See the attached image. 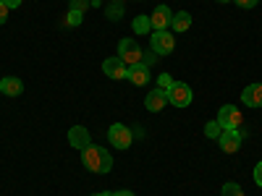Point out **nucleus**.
Segmentation results:
<instances>
[{"label": "nucleus", "mask_w": 262, "mask_h": 196, "mask_svg": "<svg viewBox=\"0 0 262 196\" xmlns=\"http://www.w3.org/2000/svg\"><path fill=\"white\" fill-rule=\"evenodd\" d=\"M121 3H126V0H121Z\"/></svg>", "instance_id": "nucleus-31"}, {"label": "nucleus", "mask_w": 262, "mask_h": 196, "mask_svg": "<svg viewBox=\"0 0 262 196\" xmlns=\"http://www.w3.org/2000/svg\"><path fill=\"white\" fill-rule=\"evenodd\" d=\"M242 113L236 110V105H223L221 110H217V123L223 126V131H228V128H238L242 126Z\"/></svg>", "instance_id": "nucleus-7"}, {"label": "nucleus", "mask_w": 262, "mask_h": 196, "mask_svg": "<svg viewBox=\"0 0 262 196\" xmlns=\"http://www.w3.org/2000/svg\"><path fill=\"white\" fill-rule=\"evenodd\" d=\"M102 74L107 76V79H116V81H121V79H126V74H128V65L116 55V58H105L102 60Z\"/></svg>", "instance_id": "nucleus-8"}, {"label": "nucleus", "mask_w": 262, "mask_h": 196, "mask_svg": "<svg viewBox=\"0 0 262 196\" xmlns=\"http://www.w3.org/2000/svg\"><path fill=\"white\" fill-rule=\"evenodd\" d=\"M165 105H168V92L160 89V86H155V89L144 97V107H147L149 113H160Z\"/></svg>", "instance_id": "nucleus-10"}, {"label": "nucleus", "mask_w": 262, "mask_h": 196, "mask_svg": "<svg viewBox=\"0 0 262 196\" xmlns=\"http://www.w3.org/2000/svg\"><path fill=\"white\" fill-rule=\"evenodd\" d=\"M215 3H231V0H215Z\"/></svg>", "instance_id": "nucleus-29"}, {"label": "nucleus", "mask_w": 262, "mask_h": 196, "mask_svg": "<svg viewBox=\"0 0 262 196\" xmlns=\"http://www.w3.org/2000/svg\"><path fill=\"white\" fill-rule=\"evenodd\" d=\"M158 63V55L152 53V50H147V53H142V65H147V68H152V65Z\"/></svg>", "instance_id": "nucleus-22"}, {"label": "nucleus", "mask_w": 262, "mask_h": 196, "mask_svg": "<svg viewBox=\"0 0 262 196\" xmlns=\"http://www.w3.org/2000/svg\"><path fill=\"white\" fill-rule=\"evenodd\" d=\"M126 79L131 81V84H134V86H144L147 81H149V68H147V65H131V68H128V74H126Z\"/></svg>", "instance_id": "nucleus-14"}, {"label": "nucleus", "mask_w": 262, "mask_h": 196, "mask_svg": "<svg viewBox=\"0 0 262 196\" xmlns=\"http://www.w3.org/2000/svg\"><path fill=\"white\" fill-rule=\"evenodd\" d=\"M158 86H160V89H168V86H173V76H170V74H160V76H158Z\"/></svg>", "instance_id": "nucleus-23"}, {"label": "nucleus", "mask_w": 262, "mask_h": 196, "mask_svg": "<svg viewBox=\"0 0 262 196\" xmlns=\"http://www.w3.org/2000/svg\"><path fill=\"white\" fill-rule=\"evenodd\" d=\"M81 162H84L86 170H90V173H97V176H105V173L113 170V157H111V152L102 149V146H97V144H90V146L81 149Z\"/></svg>", "instance_id": "nucleus-1"}, {"label": "nucleus", "mask_w": 262, "mask_h": 196, "mask_svg": "<svg viewBox=\"0 0 262 196\" xmlns=\"http://www.w3.org/2000/svg\"><path fill=\"white\" fill-rule=\"evenodd\" d=\"M69 11H90V0H71L69 3Z\"/></svg>", "instance_id": "nucleus-21"}, {"label": "nucleus", "mask_w": 262, "mask_h": 196, "mask_svg": "<svg viewBox=\"0 0 262 196\" xmlns=\"http://www.w3.org/2000/svg\"><path fill=\"white\" fill-rule=\"evenodd\" d=\"M105 16L111 21H121L123 18V3L121 0H111V3L105 6Z\"/></svg>", "instance_id": "nucleus-17"}, {"label": "nucleus", "mask_w": 262, "mask_h": 196, "mask_svg": "<svg viewBox=\"0 0 262 196\" xmlns=\"http://www.w3.org/2000/svg\"><path fill=\"white\" fill-rule=\"evenodd\" d=\"M92 196H111V193H92Z\"/></svg>", "instance_id": "nucleus-30"}, {"label": "nucleus", "mask_w": 262, "mask_h": 196, "mask_svg": "<svg viewBox=\"0 0 262 196\" xmlns=\"http://www.w3.org/2000/svg\"><path fill=\"white\" fill-rule=\"evenodd\" d=\"M3 3H6V6L13 11V8H18V6H21V0H3Z\"/></svg>", "instance_id": "nucleus-27"}, {"label": "nucleus", "mask_w": 262, "mask_h": 196, "mask_svg": "<svg viewBox=\"0 0 262 196\" xmlns=\"http://www.w3.org/2000/svg\"><path fill=\"white\" fill-rule=\"evenodd\" d=\"M69 144H71L74 149H84V146H90V144H92L90 128H84V126H71V128H69Z\"/></svg>", "instance_id": "nucleus-11"}, {"label": "nucleus", "mask_w": 262, "mask_h": 196, "mask_svg": "<svg viewBox=\"0 0 262 196\" xmlns=\"http://www.w3.org/2000/svg\"><path fill=\"white\" fill-rule=\"evenodd\" d=\"M223 134V126L217 123V118L215 120H207V126H205V136L207 139H212V141H217V136Z\"/></svg>", "instance_id": "nucleus-18"}, {"label": "nucleus", "mask_w": 262, "mask_h": 196, "mask_svg": "<svg viewBox=\"0 0 262 196\" xmlns=\"http://www.w3.org/2000/svg\"><path fill=\"white\" fill-rule=\"evenodd\" d=\"M111 196H137V193H134V191H126V188H123V191H113Z\"/></svg>", "instance_id": "nucleus-28"}, {"label": "nucleus", "mask_w": 262, "mask_h": 196, "mask_svg": "<svg viewBox=\"0 0 262 196\" xmlns=\"http://www.w3.org/2000/svg\"><path fill=\"white\" fill-rule=\"evenodd\" d=\"M8 11H11V8H8V6L3 3V0H0V27L6 24V18H8Z\"/></svg>", "instance_id": "nucleus-26"}, {"label": "nucleus", "mask_w": 262, "mask_h": 196, "mask_svg": "<svg viewBox=\"0 0 262 196\" xmlns=\"http://www.w3.org/2000/svg\"><path fill=\"white\" fill-rule=\"evenodd\" d=\"M231 3H236L238 8H254L259 0H231Z\"/></svg>", "instance_id": "nucleus-25"}, {"label": "nucleus", "mask_w": 262, "mask_h": 196, "mask_svg": "<svg viewBox=\"0 0 262 196\" xmlns=\"http://www.w3.org/2000/svg\"><path fill=\"white\" fill-rule=\"evenodd\" d=\"M107 139H111V144L116 149H128L131 141H134V136H131V128L123 126V123H113L111 128H107Z\"/></svg>", "instance_id": "nucleus-5"}, {"label": "nucleus", "mask_w": 262, "mask_h": 196, "mask_svg": "<svg viewBox=\"0 0 262 196\" xmlns=\"http://www.w3.org/2000/svg\"><path fill=\"white\" fill-rule=\"evenodd\" d=\"M131 29H134V34H139V37L149 34V32H152V21H149V13H139L134 21H131Z\"/></svg>", "instance_id": "nucleus-16"}, {"label": "nucleus", "mask_w": 262, "mask_h": 196, "mask_svg": "<svg viewBox=\"0 0 262 196\" xmlns=\"http://www.w3.org/2000/svg\"><path fill=\"white\" fill-rule=\"evenodd\" d=\"M21 92H24V84H21L18 76H6V79H0V94H6V97H18Z\"/></svg>", "instance_id": "nucleus-12"}, {"label": "nucleus", "mask_w": 262, "mask_h": 196, "mask_svg": "<svg viewBox=\"0 0 262 196\" xmlns=\"http://www.w3.org/2000/svg\"><path fill=\"white\" fill-rule=\"evenodd\" d=\"M223 196H244V188L238 186V183H233V181H231V183H226V186H223Z\"/></svg>", "instance_id": "nucleus-20"}, {"label": "nucleus", "mask_w": 262, "mask_h": 196, "mask_svg": "<svg viewBox=\"0 0 262 196\" xmlns=\"http://www.w3.org/2000/svg\"><path fill=\"white\" fill-rule=\"evenodd\" d=\"M242 102L247 107H262V84H249L242 92Z\"/></svg>", "instance_id": "nucleus-13"}, {"label": "nucleus", "mask_w": 262, "mask_h": 196, "mask_svg": "<svg viewBox=\"0 0 262 196\" xmlns=\"http://www.w3.org/2000/svg\"><path fill=\"white\" fill-rule=\"evenodd\" d=\"M252 176H254V183H257V186L262 188V160H259V162L254 165V173H252Z\"/></svg>", "instance_id": "nucleus-24"}, {"label": "nucleus", "mask_w": 262, "mask_h": 196, "mask_svg": "<svg viewBox=\"0 0 262 196\" xmlns=\"http://www.w3.org/2000/svg\"><path fill=\"white\" fill-rule=\"evenodd\" d=\"M149 34H152V37H149V50L155 53L158 58L173 53V47H176V37H173V32L160 29V32H149Z\"/></svg>", "instance_id": "nucleus-2"}, {"label": "nucleus", "mask_w": 262, "mask_h": 196, "mask_svg": "<svg viewBox=\"0 0 262 196\" xmlns=\"http://www.w3.org/2000/svg\"><path fill=\"white\" fill-rule=\"evenodd\" d=\"M217 146H221L226 155H236V152L242 149V134H238V128L223 131V134L217 136Z\"/></svg>", "instance_id": "nucleus-6"}, {"label": "nucleus", "mask_w": 262, "mask_h": 196, "mask_svg": "<svg viewBox=\"0 0 262 196\" xmlns=\"http://www.w3.org/2000/svg\"><path fill=\"white\" fill-rule=\"evenodd\" d=\"M189 27H191V13H189V11L173 13V21H170V29H173V32H176V34H184Z\"/></svg>", "instance_id": "nucleus-15"}, {"label": "nucleus", "mask_w": 262, "mask_h": 196, "mask_svg": "<svg viewBox=\"0 0 262 196\" xmlns=\"http://www.w3.org/2000/svg\"><path fill=\"white\" fill-rule=\"evenodd\" d=\"M152 21V32H160V29H170V21H173V11L168 6H158L155 11L149 13Z\"/></svg>", "instance_id": "nucleus-9"}, {"label": "nucleus", "mask_w": 262, "mask_h": 196, "mask_svg": "<svg viewBox=\"0 0 262 196\" xmlns=\"http://www.w3.org/2000/svg\"><path fill=\"white\" fill-rule=\"evenodd\" d=\"M81 18H84L81 11H69V16H66V27H81Z\"/></svg>", "instance_id": "nucleus-19"}, {"label": "nucleus", "mask_w": 262, "mask_h": 196, "mask_svg": "<svg viewBox=\"0 0 262 196\" xmlns=\"http://www.w3.org/2000/svg\"><path fill=\"white\" fill-rule=\"evenodd\" d=\"M118 58L128 65H139L142 63V47H139V42L137 39H131V37H126V39H121L118 42Z\"/></svg>", "instance_id": "nucleus-3"}, {"label": "nucleus", "mask_w": 262, "mask_h": 196, "mask_svg": "<svg viewBox=\"0 0 262 196\" xmlns=\"http://www.w3.org/2000/svg\"><path fill=\"white\" fill-rule=\"evenodd\" d=\"M168 105L173 107H189L191 105V86L184 84V81H173V86H168Z\"/></svg>", "instance_id": "nucleus-4"}]
</instances>
